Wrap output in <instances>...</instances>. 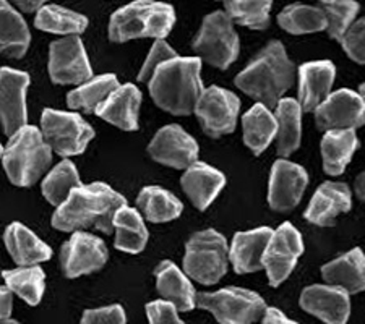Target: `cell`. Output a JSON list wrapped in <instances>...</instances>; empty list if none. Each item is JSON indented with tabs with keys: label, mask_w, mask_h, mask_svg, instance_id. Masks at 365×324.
<instances>
[{
	"label": "cell",
	"mask_w": 365,
	"mask_h": 324,
	"mask_svg": "<svg viewBox=\"0 0 365 324\" xmlns=\"http://www.w3.org/2000/svg\"><path fill=\"white\" fill-rule=\"evenodd\" d=\"M127 199L114 188L94 182L73 188L67 202L58 206L52 216V227L62 232H78L98 229L99 232H114V217Z\"/></svg>",
	"instance_id": "cell-1"
},
{
	"label": "cell",
	"mask_w": 365,
	"mask_h": 324,
	"mask_svg": "<svg viewBox=\"0 0 365 324\" xmlns=\"http://www.w3.org/2000/svg\"><path fill=\"white\" fill-rule=\"evenodd\" d=\"M202 61L197 57H174L158 67L151 76L150 94L158 108L173 115L195 110L203 93Z\"/></svg>",
	"instance_id": "cell-2"
},
{
	"label": "cell",
	"mask_w": 365,
	"mask_h": 324,
	"mask_svg": "<svg viewBox=\"0 0 365 324\" xmlns=\"http://www.w3.org/2000/svg\"><path fill=\"white\" fill-rule=\"evenodd\" d=\"M296 68L284 46L272 41L247 67L235 76V85L255 101L273 109L294 85Z\"/></svg>",
	"instance_id": "cell-3"
},
{
	"label": "cell",
	"mask_w": 365,
	"mask_h": 324,
	"mask_svg": "<svg viewBox=\"0 0 365 324\" xmlns=\"http://www.w3.org/2000/svg\"><path fill=\"white\" fill-rule=\"evenodd\" d=\"M173 5L155 0H135L110 16L109 39L127 43L130 39H164L174 28Z\"/></svg>",
	"instance_id": "cell-4"
},
{
	"label": "cell",
	"mask_w": 365,
	"mask_h": 324,
	"mask_svg": "<svg viewBox=\"0 0 365 324\" xmlns=\"http://www.w3.org/2000/svg\"><path fill=\"white\" fill-rule=\"evenodd\" d=\"M52 161V150L38 127L25 125L4 151L2 162L10 182L16 187H31L41 179Z\"/></svg>",
	"instance_id": "cell-5"
},
{
	"label": "cell",
	"mask_w": 365,
	"mask_h": 324,
	"mask_svg": "<svg viewBox=\"0 0 365 324\" xmlns=\"http://www.w3.org/2000/svg\"><path fill=\"white\" fill-rule=\"evenodd\" d=\"M229 246L220 232L193 234L185 245L184 273L203 286H213L227 273Z\"/></svg>",
	"instance_id": "cell-6"
},
{
	"label": "cell",
	"mask_w": 365,
	"mask_h": 324,
	"mask_svg": "<svg viewBox=\"0 0 365 324\" xmlns=\"http://www.w3.org/2000/svg\"><path fill=\"white\" fill-rule=\"evenodd\" d=\"M197 306L210 311L220 324H253L267 310V303L257 292L240 287L197 293Z\"/></svg>",
	"instance_id": "cell-7"
},
{
	"label": "cell",
	"mask_w": 365,
	"mask_h": 324,
	"mask_svg": "<svg viewBox=\"0 0 365 324\" xmlns=\"http://www.w3.org/2000/svg\"><path fill=\"white\" fill-rule=\"evenodd\" d=\"M41 132L58 156H78L94 138V130L76 112L44 109L41 115Z\"/></svg>",
	"instance_id": "cell-8"
},
{
	"label": "cell",
	"mask_w": 365,
	"mask_h": 324,
	"mask_svg": "<svg viewBox=\"0 0 365 324\" xmlns=\"http://www.w3.org/2000/svg\"><path fill=\"white\" fill-rule=\"evenodd\" d=\"M193 49L210 65L226 70L239 56V36L226 11H215L203 20L202 29L193 41Z\"/></svg>",
	"instance_id": "cell-9"
},
{
	"label": "cell",
	"mask_w": 365,
	"mask_h": 324,
	"mask_svg": "<svg viewBox=\"0 0 365 324\" xmlns=\"http://www.w3.org/2000/svg\"><path fill=\"white\" fill-rule=\"evenodd\" d=\"M239 110L240 101L234 93L220 86H210L203 90L193 112L203 132L208 137L220 138L234 132Z\"/></svg>",
	"instance_id": "cell-10"
},
{
	"label": "cell",
	"mask_w": 365,
	"mask_h": 324,
	"mask_svg": "<svg viewBox=\"0 0 365 324\" xmlns=\"http://www.w3.org/2000/svg\"><path fill=\"white\" fill-rule=\"evenodd\" d=\"M49 76L57 85H81L93 78L90 61L78 36H66L51 44Z\"/></svg>",
	"instance_id": "cell-11"
},
{
	"label": "cell",
	"mask_w": 365,
	"mask_h": 324,
	"mask_svg": "<svg viewBox=\"0 0 365 324\" xmlns=\"http://www.w3.org/2000/svg\"><path fill=\"white\" fill-rule=\"evenodd\" d=\"M302 253V235L291 222L281 224L274 231L263 256V268L267 269L269 286L278 287L289 278Z\"/></svg>",
	"instance_id": "cell-12"
},
{
	"label": "cell",
	"mask_w": 365,
	"mask_h": 324,
	"mask_svg": "<svg viewBox=\"0 0 365 324\" xmlns=\"http://www.w3.org/2000/svg\"><path fill=\"white\" fill-rule=\"evenodd\" d=\"M29 75L10 67L0 68V125L7 137L28 125L26 91Z\"/></svg>",
	"instance_id": "cell-13"
},
{
	"label": "cell",
	"mask_w": 365,
	"mask_h": 324,
	"mask_svg": "<svg viewBox=\"0 0 365 324\" xmlns=\"http://www.w3.org/2000/svg\"><path fill=\"white\" fill-rule=\"evenodd\" d=\"M108 258L109 251L104 241L85 231L73 232L61 250L63 274L70 279L99 271L108 261Z\"/></svg>",
	"instance_id": "cell-14"
},
{
	"label": "cell",
	"mask_w": 365,
	"mask_h": 324,
	"mask_svg": "<svg viewBox=\"0 0 365 324\" xmlns=\"http://www.w3.org/2000/svg\"><path fill=\"white\" fill-rule=\"evenodd\" d=\"M320 130H356L365 123V104L357 93L339 90L329 94L315 110Z\"/></svg>",
	"instance_id": "cell-15"
},
{
	"label": "cell",
	"mask_w": 365,
	"mask_h": 324,
	"mask_svg": "<svg viewBox=\"0 0 365 324\" xmlns=\"http://www.w3.org/2000/svg\"><path fill=\"white\" fill-rule=\"evenodd\" d=\"M156 162L173 169H188L198 161V143L180 125H166L148 146Z\"/></svg>",
	"instance_id": "cell-16"
},
{
	"label": "cell",
	"mask_w": 365,
	"mask_h": 324,
	"mask_svg": "<svg viewBox=\"0 0 365 324\" xmlns=\"http://www.w3.org/2000/svg\"><path fill=\"white\" fill-rule=\"evenodd\" d=\"M309 175L304 167L297 164L279 159L272 167L269 175L268 203L272 209L286 213L299 204L300 198L307 188Z\"/></svg>",
	"instance_id": "cell-17"
},
{
	"label": "cell",
	"mask_w": 365,
	"mask_h": 324,
	"mask_svg": "<svg viewBox=\"0 0 365 324\" xmlns=\"http://www.w3.org/2000/svg\"><path fill=\"white\" fill-rule=\"evenodd\" d=\"M300 306L327 324H346L351 315V298L336 286H310L300 296Z\"/></svg>",
	"instance_id": "cell-18"
},
{
	"label": "cell",
	"mask_w": 365,
	"mask_h": 324,
	"mask_svg": "<svg viewBox=\"0 0 365 324\" xmlns=\"http://www.w3.org/2000/svg\"><path fill=\"white\" fill-rule=\"evenodd\" d=\"M274 231L269 227H258L249 232H237L229 249V261L237 274H249L263 268V256L267 253Z\"/></svg>",
	"instance_id": "cell-19"
},
{
	"label": "cell",
	"mask_w": 365,
	"mask_h": 324,
	"mask_svg": "<svg viewBox=\"0 0 365 324\" xmlns=\"http://www.w3.org/2000/svg\"><path fill=\"white\" fill-rule=\"evenodd\" d=\"M352 206L351 190L341 182L322 184L305 209V219L315 226H331L339 214L347 213Z\"/></svg>",
	"instance_id": "cell-20"
},
{
	"label": "cell",
	"mask_w": 365,
	"mask_h": 324,
	"mask_svg": "<svg viewBox=\"0 0 365 324\" xmlns=\"http://www.w3.org/2000/svg\"><path fill=\"white\" fill-rule=\"evenodd\" d=\"M336 68L328 61L309 62L299 68V104L312 112L331 94Z\"/></svg>",
	"instance_id": "cell-21"
},
{
	"label": "cell",
	"mask_w": 365,
	"mask_h": 324,
	"mask_svg": "<svg viewBox=\"0 0 365 324\" xmlns=\"http://www.w3.org/2000/svg\"><path fill=\"white\" fill-rule=\"evenodd\" d=\"M180 185L197 209L205 211L226 185V177L208 164L197 161L185 169Z\"/></svg>",
	"instance_id": "cell-22"
},
{
	"label": "cell",
	"mask_w": 365,
	"mask_h": 324,
	"mask_svg": "<svg viewBox=\"0 0 365 324\" xmlns=\"http://www.w3.org/2000/svg\"><path fill=\"white\" fill-rule=\"evenodd\" d=\"M141 105V93L135 85H120L110 94L96 115L125 132H135L138 128V114Z\"/></svg>",
	"instance_id": "cell-23"
},
{
	"label": "cell",
	"mask_w": 365,
	"mask_h": 324,
	"mask_svg": "<svg viewBox=\"0 0 365 324\" xmlns=\"http://www.w3.org/2000/svg\"><path fill=\"white\" fill-rule=\"evenodd\" d=\"M156 288L166 302L173 303L178 311H190L197 306V292L190 278L182 273L173 261H161L155 271Z\"/></svg>",
	"instance_id": "cell-24"
},
{
	"label": "cell",
	"mask_w": 365,
	"mask_h": 324,
	"mask_svg": "<svg viewBox=\"0 0 365 324\" xmlns=\"http://www.w3.org/2000/svg\"><path fill=\"white\" fill-rule=\"evenodd\" d=\"M5 246L10 256L19 266H33L47 261L52 256V250L36 234L29 231L21 222H11L4 232Z\"/></svg>",
	"instance_id": "cell-25"
},
{
	"label": "cell",
	"mask_w": 365,
	"mask_h": 324,
	"mask_svg": "<svg viewBox=\"0 0 365 324\" xmlns=\"http://www.w3.org/2000/svg\"><path fill=\"white\" fill-rule=\"evenodd\" d=\"M322 276L329 286L344 288L347 293L365 291V256L361 249H354L333 259L322 268Z\"/></svg>",
	"instance_id": "cell-26"
},
{
	"label": "cell",
	"mask_w": 365,
	"mask_h": 324,
	"mask_svg": "<svg viewBox=\"0 0 365 324\" xmlns=\"http://www.w3.org/2000/svg\"><path fill=\"white\" fill-rule=\"evenodd\" d=\"M114 246L120 251L138 255L148 244V229L145 226L143 214L127 204L117 211L114 217Z\"/></svg>",
	"instance_id": "cell-27"
},
{
	"label": "cell",
	"mask_w": 365,
	"mask_h": 324,
	"mask_svg": "<svg viewBox=\"0 0 365 324\" xmlns=\"http://www.w3.org/2000/svg\"><path fill=\"white\" fill-rule=\"evenodd\" d=\"M244 143L253 155H262L278 133V120L269 108L258 103L244 114Z\"/></svg>",
	"instance_id": "cell-28"
},
{
	"label": "cell",
	"mask_w": 365,
	"mask_h": 324,
	"mask_svg": "<svg viewBox=\"0 0 365 324\" xmlns=\"http://www.w3.org/2000/svg\"><path fill=\"white\" fill-rule=\"evenodd\" d=\"M359 140L354 130H329L322 140L323 169L329 175H341L354 156Z\"/></svg>",
	"instance_id": "cell-29"
},
{
	"label": "cell",
	"mask_w": 365,
	"mask_h": 324,
	"mask_svg": "<svg viewBox=\"0 0 365 324\" xmlns=\"http://www.w3.org/2000/svg\"><path fill=\"white\" fill-rule=\"evenodd\" d=\"M31 34L26 21L7 0H0V54H7L20 58L26 54Z\"/></svg>",
	"instance_id": "cell-30"
},
{
	"label": "cell",
	"mask_w": 365,
	"mask_h": 324,
	"mask_svg": "<svg viewBox=\"0 0 365 324\" xmlns=\"http://www.w3.org/2000/svg\"><path fill=\"white\" fill-rule=\"evenodd\" d=\"M119 86V80L113 73L94 76L68 93L67 104L70 109L96 114V110L108 101V98Z\"/></svg>",
	"instance_id": "cell-31"
},
{
	"label": "cell",
	"mask_w": 365,
	"mask_h": 324,
	"mask_svg": "<svg viewBox=\"0 0 365 324\" xmlns=\"http://www.w3.org/2000/svg\"><path fill=\"white\" fill-rule=\"evenodd\" d=\"M276 120H278V155L289 156L300 146L302 137V108L296 99H281L276 105Z\"/></svg>",
	"instance_id": "cell-32"
},
{
	"label": "cell",
	"mask_w": 365,
	"mask_h": 324,
	"mask_svg": "<svg viewBox=\"0 0 365 324\" xmlns=\"http://www.w3.org/2000/svg\"><path fill=\"white\" fill-rule=\"evenodd\" d=\"M137 203L140 213L155 224L178 219L184 209L180 199L161 187H145L138 194Z\"/></svg>",
	"instance_id": "cell-33"
},
{
	"label": "cell",
	"mask_w": 365,
	"mask_h": 324,
	"mask_svg": "<svg viewBox=\"0 0 365 324\" xmlns=\"http://www.w3.org/2000/svg\"><path fill=\"white\" fill-rule=\"evenodd\" d=\"M34 25L46 33L76 36V34H81L86 29L88 19L85 15L63 9L61 5H46V7L38 10Z\"/></svg>",
	"instance_id": "cell-34"
},
{
	"label": "cell",
	"mask_w": 365,
	"mask_h": 324,
	"mask_svg": "<svg viewBox=\"0 0 365 324\" xmlns=\"http://www.w3.org/2000/svg\"><path fill=\"white\" fill-rule=\"evenodd\" d=\"M2 278L10 291L25 300L28 305L36 306L44 296L46 274L36 264L2 271Z\"/></svg>",
	"instance_id": "cell-35"
},
{
	"label": "cell",
	"mask_w": 365,
	"mask_h": 324,
	"mask_svg": "<svg viewBox=\"0 0 365 324\" xmlns=\"http://www.w3.org/2000/svg\"><path fill=\"white\" fill-rule=\"evenodd\" d=\"M78 185H81V180L75 164L68 159H63L44 177L41 190H43L47 203L58 208L67 202L70 193Z\"/></svg>",
	"instance_id": "cell-36"
},
{
	"label": "cell",
	"mask_w": 365,
	"mask_h": 324,
	"mask_svg": "<svg viewBox=\"0 0 365 324\" xmlns=\"http://www.w3.org/2000/svg\"><path fill=\"white\" fill-rule=\"evenodd\" d=\"M278 23L282 29L291 34H309L327 29V15L322 7L292 4L278 15Z\"/></svg>",
	"instance_id": "cell-37"
},
{
	"label": "cell",
	"mask_w": 365,
	"mask_h": 324,
	"mask_svg": "<svg viewBox=\"0 0 365 324\" xmlns=\"http://www.w3.org/2000/svg\"><path fill=\"white\" fill-rule=\"evenodd\" d=\"M273 0H227L226 14L231 20L250 29L269 26V10Z\"/></svg>",
	"instance_id": "cell-38"
},
{
	"label": "cell",
	"mask_w": 365,
	"mask_h": 324,
	"mask_svg": "<svg viewBox=\"0 0 365 324\" xmlns=\"http://www.w3.org/2000/svg\"><path fill=\"white\" fill-rule=\"evenodd\" d=\"M327 15V31L333 39L341 41L347 29L352 26V20L359 11V4L354 0H334L322 5Z\"/></svg>",
	"instance_id": "cell-39"
},
{
	"label": "cell",
	"mask_w": 365,
	"mask_h": 324,
	"mask_svg": "<svg viewBox=\"0 0 365 324\" xmlns=\"http://www.w3.org/2000/svg\"><path fill=\"white\" fill-rule=\"evenodd\" d=\"M174 57H178V54H175L173 47H170L164 39H156V43L153 44L148 57L145 58L143 67L140 70L138 81H141V83H148L151 76L155 75V72L158 70V67Z\"/></svg>",
	"instance_id": "cell-40"
},
{
	"label": "cell",
	"mask_w": 365,
	"mask_h": 324,
	"mask_svg": "<svg viewBox=\"0 0 365 324\" xmlns=\"http://www.w3.org/2000/svg\"><path fill=\"white\" fill-rule=\"evenodd\" d=\"M341 44L352 61L365 65V16L347 29Z\"/></svg>",
	"instance_id": "cell-41"
},
{
	"label": "cell",
	"mask_w": 365,
	"mask_h": 324,
	"mask_svg": "<svg viewBox=\"0 0 365 324\" xmlns=\"http://www.w3.org/2000/svg\"><path fill=\"white\" fill-rule=\"evenodd\" d=\"M127 316L120 305H109L104 308L86 310L80 324H125Z\"/></svg>",
	"instance_id": "cell-42"
},
{
	"label": "cell",
	"mask_w": 365,
	"mask_h": 324,
	"mask_svg": "<svg viewBox=\"0 0 365 324\" xmlns=\"http://www.w3.org/2000/svg\"><path fill=\"white\" fill-rule=\"evenodd\" d=\"M150 324H185L179 318V311L166 300H155L146 305Z\"/></svg>",
	"instance_id": "cell-43"
},
{
	"label": "cell",
	"mask_w": 365,
	"mask_h": 324,
	"mask_svg": "<svg viewBox=\"0 0 365 324\" xmlns=\"http://www.w3.org/2000/svg\"><path fill=\"white\" fill-rule=\"evenodd\" d=\"M14 311V292L9 287H0V324L10 320Z\"/></svg>",
	"instance_id": "cell-44"
},
{
	"label": "cell",
	"mask_w": 365,
	"mask_h": 324,
	"mask_svg": "<svg viewBox=\"0 0 365 324\" xmlns=\"http://www.w3.org/2000/svg\"><path fill=\"white\" fill-rule=\"evenodd\" d=\"M263 324H297L287 318L278 308H267L263 315Z\"/></svg>",
	"instance_id": "cell-45"
},
{
	"label": "cell",
	"mask_w": 365,
	"mask_h": 324,
	"mask_svg": "<svg viewBox=\"0 0 365 324\" xmlns=\"http://www.w3.org/2000/svg\"><path fill=\"white\" fill-rule=\"evenodd\" d=\"M14 2L16 4V7H20L21 11H25V14H31V11L43 9L47 0H14Z\"/></svg>",
	"instance_id": "cell-46"
},
{
	"label": "cell",
	"mask_w": 365,
	"mask_h": 324,
	"mask_svg": "<svg viewBox=\"0 0 365 324\" xmlns=\"http://www.w3.org/2000/svg\"><path fill=\"white\" fill-rule=\"evenodd\" d=\"M356 193L357 197L362 199V202H365V170L364 172L357 177L356 180Z\"/></svg>",
	"instance_id": "cell-47"
},
{
	"label": "cell",
	"mask_w": 365,
	"mask_h": 324,
	"mask_svg": "<svg viewBox=\"0 0 365 324\" xmlns=\"http://www.w3.org/2000/svg\"><path fill=\"white\" fill-rule=\"evenodd\" d=\"M359 96L362 98V101H364V104H365V83L361 85V88H359Z\"/></svg>",
	"instance_id": "cell-48"
},
{
	"label": "cell",
	"mask_w": 365,
	"mask_h": 324,
	"mask_svg": "<svg viewBox=\"0 0 365 324\" xmlns=\"http://www.w3.org/2000/svg\"><path fill=\"white\" fill-rule=\"evenodd\" d=\"M2 324H20L19 321H15V320H7L5 323H2Z\"/></svg>",
	"instance_id": "cell-49"
},
{
	"label": "cell",
	"mask_w": 365,
	"mask_h": 324,
	"mask_svg": "<svg viewBox=\"0 0 365 324\" xmlns=\"http://www.w3.org/2000/svg\"><path fill=\"white\" fill-rule=\"evenodd\" d=\"M4 151H5V148H2V145H0V159H2V156H4Z\"/></svg>",
	"instance_id": "cell-50"
},
{
	"label": "cell",
	"mask_w": 365,
	"mask_h": 324,
	"mask_svg": "<svg viewBox=\"0 0 365 324\" xmlns=\"http://www.w3.org/2000/svg\"><path fill=\"white\" fill-rule=\"evenodd\" d=\"M320 2H323V4H328V2H334V0H320Z\"/></svg>",
	"instance_id": "cell-51"
}]
</instances>
